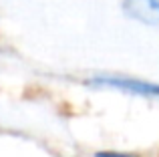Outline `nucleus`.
I'll use <instances>...</instances> for the list:
<instances>
[{"mask_svg": "<svg viewBox=\"0 0 159 157\" xmlns=\"http://www.w3.org/2000/svg\"><path fill=\"white\" fill-rule=\"evenodd\" d=\"M93 85L97 87H111L131 95H141V97H157L159 99V83L143 81V78H131V77H95Z\"/></svg>", "mask_w": 159, "mask_h": 157, "instance_id": "nucleus-1", "label": "nucleus"}, {"mask_svg": "<svg viewBox=\"0 0 159 157\" xmlns=\"http://www.w3.org/2000/svg\"><path fill=\"white\" fill-rule=\"evenodd\" d=\"M123 10L141 24L159 26V0H123Z\"/></svg>", "mask_w": 159, "mask_h": 157, "instance_id": "nucleus-2", "label": "nucleus"}, {"mask_svg": "<svg viewBox=\"0 0 159 157\" xmlns=\"http://www.w3.org/2000/svg\"><path fill=\"white\" fill-rule=\"evenodd\" d=\"M95 157H135L129 153H119V151H97Z\"/></svg>", "mask_w": 159, "mask_h": 157, "instance_id": "nucleus-3", "label": "nucleus"}]
</instances>
